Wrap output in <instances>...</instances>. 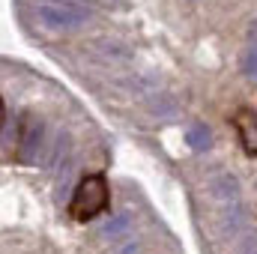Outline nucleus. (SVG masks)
<instances>
[{
  "label": "nucleus",
  "instance_id": "2",
  "mask_svg": "<svg viewBox=\"0 0 257 254\" xmlns=\"http://www.w3.org/2000/svg\"><path fill=\"white\" fill-rule=\"evenodd\" d=\"M33 12L48 30H75L90 18V6L78 0H36Z\"/></svg>",
  "mask_w": 257,
  "mask_h": 254
},
{
  "label": "nucleus",
  "instance_id": "11",
  "mask_svg": "<svg viewBox=\"0 0 257 254\" xmlns=\"http://www.w3.org/2000/svg\"><path fill=\"white\" fill-rule=\"evenodd\" d=\"M78 3H87V6H93V0H78Z\"/></svg>",
  "mask_w": 257,
  "mask_h": 254
},
{
  "label": "nucleus",
  "instance_id": "3",
  "mask_svg": "<svg viewBox=\"0 0 257 254\" xmlns=\"http://www.w3.org/2000/svg\"><path fill=\"white\" fill-rule=\"evenodd\" d=\"M233 129H236V138H239L242 150L248 156H257V111L239 108L233 114Z\"/></svg>",
  "mask_w": 257,
  "mask_h": 254
},
{
  "label": "nucleus",
  "instance_id": "9",
  "mask_svg": "<svg viewBox=\"0 0 257 254\" xmlns=\"http://www.w3.org/2000/svg\"><path fill=\"white\" fill-rule=\"evenodd\" d=\"M138 251V242H135V239H132V242H128V245H123V248H120V251H114V254H135Z\"/></svg>",
  "mask_w": 257,
  "mask_h": 254
},
{
  "label": "nucleus",
  "instance_id": "6",
  "mask_svg": "<svg viewBox=\"0 0 257 254\" xmlns=\"http://www.w3.org/2000/svg\"><path fill=\"white\" fill-rule=\"evenodd\" d=\"M128 227H132V215L123 212V215H117V218H111L105 227H102V236H108V239H117V236H128Z\"/></svg>",
  "mask_w": 257,
  "mask_h": 254
},
{
  "label": "nucleus",
  "instance_id": "8",
  "mask_svg": "<svg viewBox=\"0 0 257 254\" xmlns=\"http://www.w3.org/2000/svg\"><path fill=\"white\" fill-rule=\"evenodd\" d=\"M245 72L251 75V78H257V45L248 51V60H245Z\"/></svg>",
  "mask_w": 257,
  "mask_h": 254
},
{
  "label": "nucleus",
  "instance_id": "4",
  "mask_svg": "<svg viewBox=\"0 0 257 254\" xmlns=\"http://www.w3.org/2000/svg\"><path fill=\"white\" fill-rule=\"evenodd\" d=\"M212 194H215L221 203H239V183H236V177L218 174V177L212 180Z\"/></svg>",
  "mask_w": 257,
  "mask_h": 254
},
{
  "label": "nucleus",
  "instance_id": "1",
  "mask_svg": "<svg viewBox=\"0 0 257 254\" xmlns=\"http://www.w3.org/2000/svg\"><path fill=\"white\" fill-rule=\"evenodd\" d=\"M108 203H111V189H108L105 174H87L72 191L69 215L75 221H93L96 215L108 209Z\"/></svg>",
  "mask_w": 257,
  "mask_h": 254
},
{
  "label": "nucleus",
  "instance_id": "10",
  "mask_svg": "<svg viewBox=\"0 0 257 254\" xmlns=\"http://www.w3.org/2000/svg\"><path fill=\"white\" fill-rule=\"evenodd\" d=\"M242 254H257V242H254V239H251V245H245V248H242Z\"/></svg>",
  "mask_w": 257,
  "mask_h": 254
},
{
  "label": "nucleus",
  "instance_id": "5",
  "mask_svg": "<svg viewBox=\"0 0 257 254\" xmlns=\"http://www.w3.org/2000/svg\"><path fill=\"white\" fill-rule=\"evenodd\" d=\"M242 224H245V212H242V206H239V203H224V221H221V230H224L227 236H236V233L242 230Z\"/></svg>",
  "mask_w": 257,
  "mask_h": 254
},
{
  "label": "nucleus",
  "instance_id": "7",
  "mask_svg": "<svg viewBox=\"0 0 257 254\" xmlns=\"http://www.w3.org/2000/svg\"><path fill=\"white\" fill-rule=\"evenodd\" d=\"M189 141L194 150H206L209 147V129L206 126H192L189 129Z\"/></svg>",
  "mask_w": 257,
  "mask_h": 254
}]
</instances>
